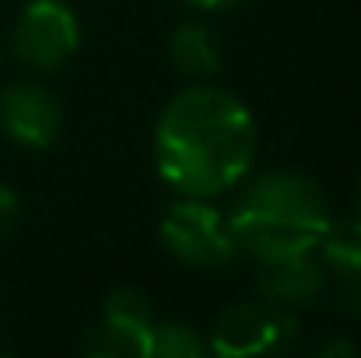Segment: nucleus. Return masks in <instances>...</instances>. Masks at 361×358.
<instances>
[{
	"label": "nucleus",
	"mask_w": 361,
	"mask_h": 358,
	"mask_svg": "<svg viewBox=\"0 0 361 358\" xmlns=\"http://www.w3.org/2000/svg\"><path fill=\"white\" fill-rule=\"evenodd\" d=\"M330 222V204L309 176L267 172L242 190L228 215V232L239 249L263 263L316 253Z\"/></svg>",
	"instance_id": "f03ea898"
},
{
	"label": "nucleus",
	"mask_w": 361,
	"mask_h": 358,
	"mask_svg": "<svg viewBox=\"0 0 361 358\" xmlns=\"http://www.w3.org/2000/svg\"><path fill=\"white\" fill-rule=\"evenodd\" d=\"M169 56L190 78H211L221 67L218 42H214V35L204 25H179L172 32V39H169Z\"/></svg>",
	"instance_id": "1a4fd4ad"
},
{
	"label": "nucleus",
	"mask_w": 361,
	"mask_h": 358,
	"mask_svg": "<svg viewBox=\"0 0 361 358\" xmlns=\"http://www.w3.org/2000/svg\"><path fill=\"white\" fill-rule=\"evenodd\" d=\"M291 334H295V320L284 306H277L270 299L239 302L214 323L211 352L225 358L274 355L291 341Z\"/></svg>",
	"instance_id": "39448f33"
},
{
	"label": "nucleus",
	"mask_w": 361,
	"mask_h": 358,
	"mask_svg": "<svg viewBox=\"0 0 361 358\" xmlns=\"http://www.w3.org/2000/svg\"><path fill=\"white\" fill-rule=\"evenodd\" d=\"M323 288H326L323 263L312 260V253L284 256V260H263L259 292L277 306H309L323 295Z\"/></svg>",
	"instance_id": "0eeeda50"
},
{
	"label": "nucleus",
	"mask_w": 361,
	"mask_h": 358,
	"mask_svg": "<svg viewBox=\"0 0 361 358\" xmlns=\"http://www.w3.org/2000/svg\"><path fill=\"white\" fill-rule=\"evenodd\" d=\"M0 126L14 144L42 151L63 130V106L49 88L18 81L0 92Z\"/></svg>",
	"instance_id": "423d86ee"
},
{
	"label": "nucleus",
	"mask_w": 361,
	"mask_h": 358,
	"mask_svg": "<svg viewBox=\"0 0 361 358\" xmlns=\"http://www.w3.org/2000/svg\"><path fill=\"white\" fill-rule=\"evenodd\" d=\"M341 302H344V309H355V313H361V274H348V278H344Z\"/></svg>",
	"instance_id": "4468645a"
},
{
	"label": "nucleus",
	"mask_w": 361,
	"mask_h": 358,
	"mask_svg": "<svg viewBox=\"0 0 361 358\" xmlns=\"http://www.w3.org/2000/svg\"><path fill=\"white\" fill-rule=\"evenodd\" d=\"M158 236L176 260L200 270L228 267L239 253L228 232V218H221L211 204H204V197H186L172 204L158 225Z\"/></svg>",
	"instance_id": "7ed1b4c3"
},
{
	"label": "nucleus",
	"mask_w": 361,
	"mask_h": 358,
	"mask_svg": "<svg viewBox=\"0 0 361 358\" xmlns=\"http://www.w3.org/2000/svg\"><path fill=\"white\" fill-rule=\"evenodd\" d=\"M211 352L207 341H200V334L190 323H154L151 327V358H200Z\"/></svg>",
	"instance_id": "9b49d317"
},
{
	"label": "nucleus",
	"mask_w": 361,
	"mask_h": 358,
	"mask_svg": "<svg viewBox=\"0 0 361 358\" xmlns=\"http://www.w3.org/2000/svg\"><path fill=\"white\" fill-rule=\"evenodd\" d=\"M18 211H21V204H18V193H14L7 183H0V239L14 229V222H18Z\"/></svg>",
	"instance_id": "ddd939ff"
},
{
	"label": "nucleus",
	"mask_w": 361,
	"mask_h": 358,
	"mask_svg": "<svg viewBox=\"0 0 361 358\" xmlns=\"http://www.w3.org/2000/svg\"><path fill=\"white\" fill-rule=\"evenodd\" d=\"M81 42L78 14L67 0H28L14 25V53L35 71H56Z\"/></svg>",
	"instance_id": "20e7f679"
},
{
	"label": "nucleus",
	"mask_w": 361,
	"mask_h": 358,
	"mask_svg": "<svg viewBox=\"0 0 361 358\" xmlns=\"http://www.w3.org/2000/svg\"><path fill=\"white\" fill-rule=\"evenodd\" d=\"M151 327L154 323H123L102 316V323L88 330L85 352L95 358H151Z\"/></svg>",
	"instance_id": "6e6552de"
},
{
	"label": "nucleus",
	"mask_w": 361,
	"mask_h": 358,
	"mask_svg": "<svg viewBox=\"0 0 361 358\" xmlns=\"http://www.w3.org/2000/svg\"><path fill=\"white\" fill-rule=\"evenodd\" d=\"M109 320H123V323H154L151 320V302L147 295H140L137 288H116L106 299V313Z\"/></svg>",
	"instance_id": "f8f14e48"
},
{
	"label": "nucleus",
	"mask_w": 361,
	"mask_h": 358,
	"mask_svg": "<svg viewBox=\"0 0 361 358\" xmlns=\"http://www.w3.org/2000/svg\"><path fill=\"white\" fill-rule=\"evenodd\" d=\"M186 4L197 11H228V7H239L242 0H186Z\"/></svg>",
	"instance_id": "2eb2a0df"
},
{
	"label": "nucleus",
	"mask_w": 361,
	"mask_h": 358,
	"mask_svg": "<svg viewBox=\"0 0 361 358\" xmlns=\"http://www.w3.org/2000/svg\"><path fill=\"white\" fill-rule=\"evenodd\" d=\"M256 158V119L239 95L193 85L169 99L154 123V165L186 197L232 190Z\"/></svg>",
	"instance_id": "f257e3e1"
},
{
	"label": "nucleus",
	"mask_w": 361,
	"mask_h": 358,
	"mask_svg": "<svg viewBox=\"0 0 361 358\" xmlns=\"http://www.w3.org/2000/svg\"><path fill=\"white\" fill-rule=\"evenodd\" d=\"M319 249H323V260L337 274H344V278L348 274H361V218L330 222Z\"/></svg>",
	"instance_id": "9d476101"
}]
</instances>
